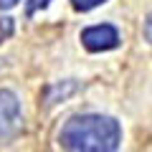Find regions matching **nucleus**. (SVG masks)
Wrapping results in <instances>:
<instances>
[{
	"mask_svg": "<svg viewBox=\"0 0 152 152\" xmlns=\"http://www.w3.org/2000/svg\"><path fill=\"white\" fill-rule=\"evenodd\" d=\"M74 91H76V84H74V81H66L64 89H61V86H53V89L48 91V96H46V104L51 107V104H56L58 99H66L69 94H74Z\"/></svg>",
	"mask_w": 152,
	"mask_h": 152,
	"instance_id": "20e7f679",
	"label": "nucleus"
},
{
	"mask_svg": "<svg viewBox=\"0 0 152 152\" xmlns=\"http://www.w3.org/2000/svg\"><path fill=\"white\" fill-rule=\"evenodd\" d=\"M48 3H51V0H31V3L26 5V13H28V15H33L38 8H41V10H43V8H48Z\"/></svg>",
	"mask_w": 152,
	"mask_h": 152,
	"instance_id": "423d86ee",
	"label": "nucleus"
},
{
	"mask_svg": "<svg viewBox=\"0 0 152 152\" xmlns=\"http://www.w3.org/2000/svg\"><path fill=\"white\" fill-rule=\"evenodd\" d=\"M145 38H147V43H152V13L147 15V23H145Z\"/></svg>",
	"mask_w": 152,
	"mask_h": 152,
	"instance_id": "0eeeda50",
	"label": "nucleus"
},
{
	"mask_svg": "<svg viewBox=\"0 0 152 152\" xmlns=\"http://www.w3.org/2000/svg\"><path fill=\"white\" fill-rule=\"evenodd\" d=\"M81 43H84V48L91 51V53L112 51V48L119 46V31L114 26H107V23L91 26V28H86V31H81Z\"/></svg>",
	"mask_w": 152,
	"mask_h": 152,
	"instance_id": "7ed1b4c3",
	"label": "nucleus"
},
{
	"mask_svg": "<svg viewBox=\"0 0 152 152\" xmlns=\"http://www.w3.org/2000/svg\"><path fill=\"white\" fill-rule=\"evenodd\" d=\"M102 3H107V0H71V5H74L76 10H81V13H86V10H91V8H96V5H102Z\"/></svg>",
	"mask_w": 152,
	"mask_h": 152,
	"instance_id": "39448f33",
	"label": "nucleus"
},
{
	"mask_svg": "<svg viewBox=\"0 0 152 152\" xmlns=\"http://www.w3.org/2000/svg\"><path fill=\"white\" fill-rule=\"evenodd\" d=\"M13 5H18V0H0V10H10Z\"/></svg>",
	"mask_w": 152,
	"mask_h": 152,
	"instance_id": "6e6552de",
	"label": "nucleus"
},
{
	"mask_svg": "<svg viewBox=\"0 0 152 152\" xmlns=\"http://www.w3.org/2000/svg\"><path fill=\"white\" fill-rule=\"evenodd\" d=\"M20 102L10 89H0V140H13L20 132Z\"/></svg>",
	"mask_w": 152,
	"mask_h": 152,
	"instance_id": "f03ea898",
	"label": "nucleus"
},
{
	"mask_svg": "<svg viewBox=\"0 0 152 152\" xmlns=\"http://www.w3.org/2000/svg\"><path fill=\"white\" fill-rule=\"evenodd\" d=\"M58 142L76 152H112L122 142V127L104 114H79L61 127Z\"/></svg>",
	"mask_w": 152,
	"mask_h": 152,
	"instance_id": "f257e3e1",
	"label": "nucleus"
}]
</instances>
